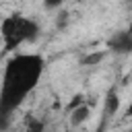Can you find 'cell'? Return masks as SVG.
Listing matches in <instances>:
<instances>
[{"label":"cell","instance_id":"8992f818","mask_svg":"<svg viewBox=\"0 0 132 132\" xmlns=\"http://www.w3.org/2000/svg\"><path fill=\"white\" fill-rule=\"evenodd\" d=\"M43 122L39 120V118H35V116H29L27 120H25V132H43Z\"/></svg>","mask_w":132,"mask_h":132},{"label":"cell","instance_id":"7a4b0ae2","mask_svg":"<svg viewBox=\"0 0 132 132\" xmlns=\"http://www.w3.org/2000/svg\"><path fill=\"white\" fill-rule=\"evenodd\" d=\"M0 33H2L4 52H12L27 41H35L39 37V25L33 19H27L23 14H10L4 16Z\"/></svg>","mask_w":132,"mask_h":132},{"label":"cell","instance_id":"8fae6325","mask_svg":"<svg viewBox=\"0 0 132 132\" xmlns=\"http://www.w3.org/2000/svg\"><path fill=\"white\" fill-rule=\"evenodd\" d=\"M126 132H132V128H128V130H126Z\"/></svg>","mask_w":132,"mask_h":132},{"label":"cell","instance_id":"5b68a950","mask_svg":"<svg viewBox=\"0 0 132 132\" xmlns=\"http://www.w3.org/2000/svg\"><path fill=\"white\" fill-rule=\"evenodd\" d=\"M105 58V52H91V54H87V56H82L80 58V64L82 66H95V64H99L101 60Z\"/></svg>","mask_w":132,"mask_h":132},{"label":"cell","instance_id":"3957f363","mask_svg":"<svg viewBox=\"0 0 132 132\" xmlns=\"http://www.w3.org/2000/svg\"><path fill=\"white\" fill-rule=\"evenodd\" d=\"M107 47L111 52H118V54H128L132 52V31H118L109 37L107 41Z\"/></svg>","mask_w":132,"mask_h":132},{"label":"cell","instance_id":"52a82bcc","mask_svg":"<svg viewBox=\"0 0 132 132\" xmlns=\"http://www.w3.org/2000/svg\"><path fill=\"white\" fill-rule=\"evenodd\" d=\"M118 107H120V97L116 95V91H111L109 95H107V99H105V113H116L118 111Z\"/></svg>","mask_w":132,"mask_h":132},{"label":"cell","instance_id":"277c9868","mask_svg":"<svg viewBox=\"0 0 132 132\" xmlns=\"http://www.w3.org/2000/svg\"><path fill=\"white\" fill-rule=\"evenodd\" d=\"M89 116H91V107H89L87 103H82V105H78V107L70 109V124L76 128V126L85 124V122L89 120Z\"/></svg>","mask_w":132,"mask_h":132},{"label":"cell","instance_id":"7c38bea8","mask_svg":"<svg viewBox=\"0 0 132 132\" xmlns=\"http://www.w3.org/2000/svg\"><path fill=\"white\" fill-rule=\"evenodd\" d=\"M76 2H82V0H76Z\"/></svg>","mask_w":132,"mask_h":132},{"label":"cell","instance_id":"9c48e42d","mask_svg":"<svg viewBox=\"0 0 132 132\" xmlns=\"http://www.w3.org/2000/svg\"><path fill=\"white\" fill-rule=\"evenodd\" d=\"M82 103H85V101H82V95H74V101L68 105V111L74 109V107H78V105H82Z\"/></svg>","mask_w":132,"mask_h":132},{"label":"cell","instance_id":"6da1fadb","mask_svg":"<svg viewBox=\"0 0 132 132\" xmlns=\"http://www.w3.org/2000/svg\"><path fill=\"white\" fill-rule=\"evenodd\" d=\"M43 68H45V60L39 54H16L6 62L2 93H0V109L4 120L37 87Z\"/></svg>","mask_w":132,"mask_h":132},{"label":"cell","instance_id":"30bf717a","mask_svg":"<svg viewBox=\"0 0 132 132\" xmlns=\"http://www.w3.org/2000/svg\"><path fill=\"white\" fill-rule=\"evenodd\" d=\"M126 116H132V103L128 105V109H126Z\"/></svg>","mask_w":132,"mask_h":132},{"label":"cell","instance_id":"ba28073f","mask_svg":"<svg viewBox=\"0 0 132 132\" xmlns=\"http://www.w3.org/2000/svg\"><path fill=\"white\" fill-rule=\"evenodd\" d=\"M64 2H66V0H43V6H45L47 10H54V8H60Z\"/></svg>","mask_w":132,"mask_h":132}]
</instances>
